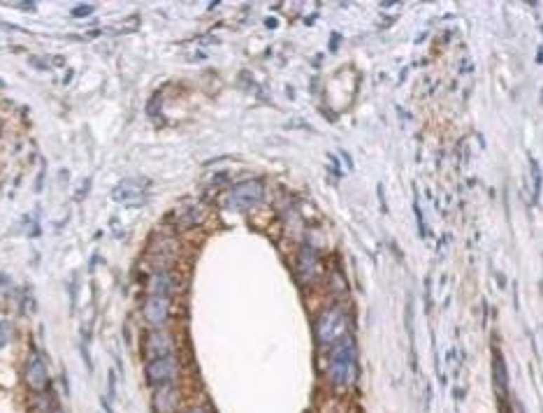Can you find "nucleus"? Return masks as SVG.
I'll return each mask as SVG.
<instances>
[{
	"instance_id": "1",
	"label": "nucleus",
	"mask_w": 543,
	"mask_h": 413,
	"mask_svg": "<svg viewBox=\"0 0 543 413\" xmlns=\"http://www.w3.org/2000/svg\"><path fill=\"white\" fill-rule=\"evenodd\" d=\"M328 376L339 388H349L358 381V348L353 336L346 334L335 343L328 362Z\"/></svg>"
},
{
	"instance_id": "2",
	"label": "nucleus",
	"mask_w": 543,
	"mask_h": 413,
	"mask_svg": "<svg viewBox=\"0 0 543 413\" xmlns=\"http://www.w3.org/2000/svg\"><path fill=\"white\" fill-rule=\"evenodd\" d=\"M346 332H349V313L342 307H330L316 320V339H319V343H332L335 346L339 339H344Z\"/></svg>"
},
{
	"instance_id": "3",
	"label": "nucleus",
	"mask_w": 543,
	"mask_h": 413,
	"mask_svg": "<svg viewBox=\"0 0 543 413\" xmlns=\"http://www.w3.org/2000/svg\"><path fill=\"white\" fill-rule=\"evenodd\" d=\"M262 195H265V186H262V181L258 179H246L237 183V186H232L228 190V206L230 209H251L253 204H258L262 200Z\"/></svg>"
},
{
	"instance_id": "4",
	"label": "nucleus",
	"mask_w": 543,
	"mask_h": 413,
	"mask_svg": "<svg viewBox=\"0 0 543 413\" xmlns=\"http://www.w3.org/2000/svg\"><path fill=\"white\" fill-rule=\"evenodd\" d=\"M179 379V362L175 355H163L147 362V381L154 388L175 386Z\"/></svg>"
},
{
	"instance_id": "5",
	"label": "nucleus",
	"mask_w": 543,
	"mask_h": 413,
	"mask_svg": "<svg viewBox=\"0 0 543 413\" xmlns=\"http://www.w3.org/2000/svg\"><path fill=\"white\" fill-rule=\"evenodd\" d=\"M24 379L26 386L33 390V393H44L49 388V372L44 367V360L40 358V353H30L26 358V367H24Z\"/></svg>"
},
{
	"instance_id": "6",
	"label": "nucleus",
	"mask_w": 543,
	"mask_h": 413,
	"mask_svg": "<svg viewBox=\"0 0 543 413\" xmlns=\"http://www.w3.org/2000/svg\"><path fill=\"white\" fill-rule=\"evenodd\" d=\"M142 316H145L147 325L158 330L168 323L170 318V297H163V295H149L145 304H142Z\"/></svg>"
},
{
	"instance_id": "7",
	"label": "nucleus",
	"mask_w": 543,
	"mask_h": 413,
	"mask_svg": "<svg viewBox=\"0 0 543 413\" xmlns=\"http://www.w3.org/2000/svg\"><path fill=\"white\" fill-rule=\"evenodd\" d=\"M142 348H145L147 360H156V358H163V355H175V336L165 332L163 327H158V330H151L147 334Z\"/></svg>"
},
{
	"instance_id": "8",
	"label": "nucleus",
	"mask_w": 543,
	"mask_h": 413,
	"mask_svg": "<svg viewBox=\"0 0 543 413\" xmlns=\"http://www.w3.org/2000/svg\"><path fill=\"white\" fill-rule=\"evenodd\" d=\"M149 290L151 295H163V297H172L175 293L181 290V281L175 272L170 270H158L156 274H151L149 279Z\"/></svg>"
},
{
	"instance_id": "9",
	"label": "nucleus",
	"mask_w": 543,
	"mask_h": 413,
	"mask_svg": "<svg viewBox=\"0 0 543 413\" xmlns=\"http://www.w3.org/2000/svg\"><path fill=\"white\" fill-rule=\"evenodd\" d=\"M179 404H181V393L175 386L156 388L154 397H151V409H154V413H177Z\"/></svg>"
},
{
	"instance_id": "10",
	"label": "nucleus",
	"mask_w": 543,
	"mask_h": 413,
	"mask_svg": "<svg viewBox=\"0 0 543 413\" xmlns=\"http://www.w3.org/2000/svg\"><path fill=\"white\" fill-rule=\"evenodd\" d=\"M297 277L304 281V284H311L319 277V254L309 247L300 251V258H297Z\"/></svg>"
},
{
	"instance_id": "11",
	"label": "nucleus",
	"mask_w": 543,
	"mask_h": 413,
	"mask_svg": "<svg viewBox=\"0 0 543 413\" xmlns=\"http://www.w3.org/2000/svg\"><path fill=\"white\" fill-rule=\"evenodd\" d=\"M112 200L126 202V204H142L145 202V190H142V183L135 181V179L121 181L119 186L112 190Z\"/></svg>"
},
{
	"instance_id": "12",
	"label": "nucleus",
	"mask_w": 543,
	"mask_h": 413,
	"mask_svg": "<svg viewBox=\"0 0 543 413\" xmlns=\"http://www.w3.org/2000/svg\"><path fill=\"white\" fill-rule=\"evenodd\" d=\"M492 374H495V388H497V395L500 400H507L509 395V379H507V365H504L502 355L495 353V360H492Z\"/></svg>"
},
{
	"instance_id": "13",
	"label": "nucleus",
	"mask_w": 543,
	"mask_h": 413,
	"mask_svg": "<svg viewBox=\"0 0 543 413\" xmlns=\"http://www.w3.org/2000/svg\"><path fill=\"white\" fill-rule=\"evenodd\" d=\"M328 290L335 297H342L346 290H349V284H346V277L339 270H335L330 274V279H328Z\"/></svg>"
},
{
	"instance_id": "14",
	"label": "nucleus",
	"mask_w": 543,
	"mask_h": 413,
	"mask_svg": "<svg viewBox=\"0 0 543 413\" xmlns=\"http://www.w3.org/2000/svg\"><path fill=\"white\" fill-rule=\"evenodd\" d=\"M7 339H10V323H7V320H0V348H5Z\"/></svg>"
},
{
	"instance_id": "15",
	"label": "nucleus",
	"mask_w": 543,
	"mask_h": 413,
	"mask_svg": "<svg viewBox=\"0 0 543 413\" xmlns=\"http://www.w3.org/2000/svg\"><path fill=\"white\" fill-rule=\"evenodd\" d=\"M93 12V5H84V7H77V10H72V17H86V14Z\"/></svg>"
},
{
	"instance_id": "16",
	"label": "nucleus",
	"mask_w": 543,
	"mask_h": 413,
	"mask_svg": "<svg viewBox=\"0 0 543 413\" xmlns=\"http://www.w3.org/2000/svg\"><path fill=\"white\" fill-rule=\"evenodd\" d=\"M184 413H209V409H205V407H193V409H186Z\"/></svg>"
},
{
	"instance_id": "17",
	"label": "nucleus",
	"mask_w": 543,
	"mask_h": 413,
	"mask_svg": "<svg viewBox=\"0 0 543 413\" xmlns=\"http://www.w3.org/2000/svg\"><path fill=\"white\" fill-rule=\"evenodd\" d=\"M19 7H21V10H30V12L35 10V7H33V3H19Z\"/></svg>"
},
{
	"instance_id": "18",
	"label": "nucleus",
	"mask_w": 543,
	"mask_h": 413,
	"mask_svg": "<svg viewBox=\"0 0 543 413\" xmlns=\"http://www.w3.org/2000/svg\"><path fill=\"white\" fill-rule=\"evenodd\" d=\"M51 413H63V409H58V407H54V409H51Z\"/></svg>"
}]
</instances>
